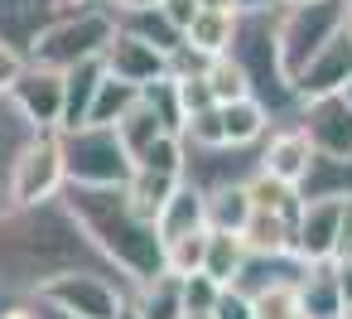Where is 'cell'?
I'll list each match as a JSON object with an SVG mask.
<instances>
[{
	"label": "cell",
	"instance_id": "cell-12",
	"mask_svg": "<svg viewBox=\"0 0 352 319\" xmlns=\"http://www.w3.org/2000/svg\"><path fill=\"white\" fill-rule=\"evenodd\" d=\"M10 97L20 102V112L39 126H63V68L54 63H25V73L15 78Z\"/></svg>",
	"mask_w": 352,
	"mask_h": 319
},
{
	"label": "cell",
	"instance_id": "cell-33",
	"mask_svg": "<svg viewBox=\"0 0 352 319\" xmlns=\"http://www.w3.org/2000/svg\"><path fill=\"white\" fill-rule=\"evenodd\" d=\"M251 300H256V319H289L299 314V280H270Z\"/></svg>",
	"mask_w": 352,
	"mask_h": 319
},
{
	"label": "cell",
	"instance_id": "cell-17",
	"mask_svg": "<svg viewBox=\"0 0 352 319\" xmlns=\"http://www.w3.org/2000/svg\"><path fill=\"white\" fill-rule=\"evenodd\" d=\"M347 83H352V34L342 30L314 54V63L294 78V88L299 97H318V92H342Z\"/></svg>",
	"mask_w": 352,
	"mask_h": 319
},
{
	"label": "cell",
	"instance_id": "cell-41",
	"mask_svg": "<svg viewBox=\"0 0 352 319\" xmlns=\"http://www.w3.org/2000/svg\"><path fill=\"white\" fill-rule=\"evenodd\" d=\"M39 319H78V314H68V309H58V305H49V300L39 295Z\"/></svg>",
	"mask_w": 352,
	"mask_h": 319
},
{
	"label": "cell",
	"instance_id": "cell-2",
	"mask_svg": "<svg viewBox=\"0 0 352 319\" xmlns=\"http://www.w3.org/2000/svg\"><path fill=\"white\" fill-rule=\"evenodd\" d=\"M63 198L73 203V213L82 218V227L92 232V242L135 285L164 271V237H160V227L150 218L135 213L126 184H68Z\"/></svg>",
	"mask_w": 352,
	"mask_h": 319
},
{
	"label": "cell",
	"instance_id": "cell-27",
	"mask_svg": "<svg viewBox=\"0 0 352 319\" xmlns=\"http://www.w3.org/2000/svg\"><path fill=\"white\" fill-rule=\"evenodd\" d=\"M116 131H121L126 150L140 160V155H145V150H150V145H155V141L169 131V126H164V116L155 112V102H150V97H145V88H140V102H135V107H131V112L116 121Z\"/></svg>",
	"mask_w": 352,
	"mask_h": 319
},
{
	"label": "cell",
	"instance_id": "cell-14",
	"mask_svg": "<svg viewBox=\"0 0 352 319\" xmlns=\"http://www.w3.org/2000/svg\"><path fill=\"white\" fill-rule=\"evenodd\" d=\"M342 208H347V198H314V203H304L299 227H294V251H299L304 261H328V256L338 251Z\"/></svg>",
	"mask_w": 352,
	"mask_h": 319
},
{
	"label": "cell",
	"instance_id": "cell-43",
	"mask_svg": "<svg viewBox=\"0 0 352 319\" xmlns=\"http://www.w3.org/2000/svg\"><path fill=\"white\" fill-rule=\"evenodd\" d=\"M203 10H241V0H203Z\"/></svg>",
	"mask_w": 352,
	"mask_h": 319
},
{
	"label": "cell",
	"instance_id": "cell-42",
	"mask_svg": "<svg viewBox=\"0 0 352 319\" xmlns=\"http://www.w3.org/2000/svg\"><path fill=\"white\" fill-rule=\"evenodd\" d=\"M145 6H160V0H111V10H145Z\"/></svg>",
	"mask_w": 352,
	"mask_h": 319
},
{
	"label": "cell",
	"instance_id": "cell-47",
	"mask_svg": "<svg viewBox=\"0 0 352 319\" xmlns=\"http://www.w3.org/2000/svg\"><path fill=\"white\" fill-rule=\"evenodd\" d=\"M289 319H309V314H304V309H299V314H289Z\"/></svg>",
	"mask_w": 352,
	"mask_h": 319
},
{
	"label": "cell",
	"instance_id": "cell-53",
	"mask_svg": "<svg viewBox=\"0 0 352 319\" xmlns=\"http://www.w3.org/2000/svg\"><path fill=\"white\" fill-rule=\"evenodd\" d=\"M285 6H289V0H285Z\"/></svg>",
	"mask_w": 352,
	"mask_h": 319
},
{
	"label": "cell",
	"instance_id": "cell-29",
	"mask_svg": "<svg viewBox=\"0 0 352 319\" xmlns=\"http://www.w3.org/2000/svg\"><path fill=\"white\" fill-rule=\"evenodd\" d=\"M256 203H251V189L246 184H222L208 194V227H227V232H246Z\"/></svg>",
	"mask_w": 352,
	"mask_h": 319
},
{
	"label": "cell",
	"instance_id": "cell-3",
	"mask_svg": "<svg viewBox=\"0 0 352 319\" xmlns=\"http://www.w3.org/2000/svg\"><path fill=\"white\" fill-rule=\"evenodd\" d=\"M246 83H251V97L270 107L275 121H289L299 112V88L294 78L285 73V59H280V0L275 6H251V10H236V30H232V49H227Z\"/></svg>",
	"mask_w": 352,
	"mask_h": 319
},
{
	"label": "cell",
	"instance_id": "cell-11",
	"mask_svg": "<svg viewBox=\"0 0 352 319\" xmlns=\"http://www.w3.org/2000/svg\"><path fill=\"white\" fill-rule=\"evenodd\" d=\"M102 63H107V73H116V78H126V83H135V88H150V83L169 78V54H164L160 44H150V39L121 30V25H116V34H111V44H107Z\"/></svg>",
	"mask_w": 352,
	"mask_h": 319
},
{
	"label": "cell",
	"instance_id": "cell-49",
	"mask_svg": "<svg viewBox=\"0 0 352 319\" xmlns=\"http://www.w3.org/2000/svg\"><path fill=\"white\" fill-rule=\"evenodd\" d=\"M342 92H347V97H352V83H347V88H342Z\"/></svg>",
	"mask_w": 352,
	"mask_h": 319
},
{
	"label": "cell",
	"instance_id": "cell-4",
	"mask_svg": "<svg viewBox=\"0 0 352 319\" xmlns=\"http://www.w3.org/2000/svg\"><path fill=\"white\" fill-rule=\"evenodd\" d=\"M116 34V10H111V0H92V6H73L68 15H58L39 44L30 49L34 63H54V68H73L82 59H102L107 44Z\"/></svg>",
	"mask_w": 352,
	"mask_h": 319
},
{
	"label": "cell",
	"instance_id": "cell-37",
	"mask_svg": "<svg viewBox=\"0 0 352 319\" xmlns=\"http://www.w3.org/2000/svg\"><path fill=\"white\" fill-rule=\"evenodd\" d=\"M0 319H39V295H6Z\"/></svg>",
	"mask_w": 352,
	"mask_h": 319
},
{
	"label": "cell",
	"instance_id": "cell-10",
	"mask_svg": "<svg viewBox=\"0 0 352 319\" xmlns=\"http://www.w3.org/2000/svg\"><path fill=\"white\" fill-rule=\"evenodd\" d=\"M294 121L309 131L314 150H328V155H352V97H347V92L299 97Z\"/></svg>",
	"mask_w": 352,
	"mask_h": 319
},
{
	"label": "cell",
	"instance_id": "cell-28",
	"mask_svg": "<svg viewBox=\"0 0 352 319\" xmlns=\"http://www.w3.org/2000/svg\"><path fill=\"white\" fill-rule=\"evenodd\" d=\"M116 25L131 30V34H140V39H150V44H160L164 54H174V49L184 44V30H179L160 6H145V10H116Z\"/></svg>",
	"mask_w": 352,
	"mask_h": 319
},
{
	"label": "cell",
	"instance_id": "cell-9",
	"mask_svg": "<svg viewBox=\"0 0 352 319\" xmlns=\"http://www.w3.org/2000/svg\"><path fill=\"white\" fill-rule=\"evenodd\" d=\"M261 169V145H193L184 141V179L198 184L203 194L222 189V184H246Z\"/></svg>",
	"mask_w": 352,
	"mask_h": 319
},
{
	"label": "cell",
	"instance_id": "cell-36",
	"mask_svg": "<svg viewBox=\"0 0 352 319\" xmlns=\"http://www.w3.org/2000/svg\"><path fill=\"white\" fill-rule=\"evenodd\" d=\"M25 63H30V59H25L15 44L0 39V92H10V88H15V78L25 73Z\"/></svg>",
	"mask_w": 352,
	"mask_h": 319
},
{
	"label": "cell",
	"instance_id": "cell-35",
	"mask_svg": "<svg viewBox=\"0 0 352 319\" xmlns=\"http://www.w3.org/2000/svg\"><path fill=\"white\" fill-rule=\"evenodd\" d=\"M217 295H222V280L217 276H208V271L184 276V314H212Z\"/></svg>",
	"mask_w": 352,
	"mask_h": 319
},
{
	"label": "cell",
	"instance_id": "cell-20",
	"mask_svg": "<svg viewBox=\"0 0 352 319\" xmlns=\"http://www.w3.org/2000/svg\"><path fill=\"white\" fill-rule=\"evenodd\" d=\"M299 309L309 319H328V314H342V285H338V266L333 256L328 261H309L304 276H299Z\"/></svg>",
	"mask_w": 352,
	"mask_h": 319
},
{
	"label": "cell",
	"instance_id": "cell-5",
	"mask_svg": "<svg viewBox=\"0 0 352 319\" xmlns=\"http://www.w3.org/2000/svg\"><path fill=\"white\" fill-rule=\"evenodd\" d=\"M63 165L68 184H126L135 174V155L126 150L116 126L87 121V126H63Z\"/></svg>",
	"mask_w": 352,
	"mask_h": 319
},
{
	"label": "cell",
	"instance_id": "cell-52",
	"mask_svg": "<svg viewBox=\"0 0 352 319\" xmlns=\"http://www.w3.org/2000/svg\"><path fill=\"white\" fill-rule=\"evenodd\" d=\"M347 319H352V309H347Z\"/></svg>",
	"mask_w": 352,
	"mask_h": 319
},
{
	"label": "cell",
	"instance_id": "cell-7",
	"mask_svg": "<svg viewBox=\"0 0 352 319\" xmlns=\"http://www.w3.org/2000/svg\"><path fill=\"white\" fill-rule=\"evenodd\" d=\"M131 290H135L131 280L107 276V271H68V276H54L49 285H39L34 295H44L49 305H58L78 319H116Z\"/></svg>",
	"mask_w": 352,
	"mask_h": 319
},
{
	"label": "cell",
	"instance_id": "cell-50",
	"mask_svg": "<svg viewBox=\"0 0 352 319\" xmlns=\"http://www.w3.org/2000/svg\"><path fill=\"white\" fill-rule=\"evenodd\" d=\"M78 6H92V0H78Z\"/></svg>",
	"mask_w": 352,
	"mask_h": 319
},
{
	"label": "cell",
	"instance_id": "cell-19",
	"mask_svg": "<svg viewBox=\"0 0 352 319\" xmlns=\"http://www.w3.org/2000/svg\"><path fill=\"white\" fill-rule=\"evenodd\" d=\"M299 198L314 203V198H352V155H328V150H314L304 179H299Z\"/></svg>",
	"mask_w": 352,
	"mask_h": 319
},
{
	"label": "cell",
	"instance_id": "cell-15",
	"mask_svg": "<svg viewBox=\"0 0 352 319\" xmlns=\"http://www.w3.org/2000/svg\"><path fill=\"white\" fill-rule=\"evenodd\" d=\"M309 160H314V141H309V131H304L294 116H289V121H275L270 136L261 141V169L280 174V179H289V184L304 179Z\"/></svg>",
	"mask_w": 352,
	"mask_h": 319
},
{
	"label": "cell",
	"instance_id": "cell-1",
	"mask_svg": "<svg viewBox=\"0 0 352 319\" xmlns=\"http://www.w3.org/2000/svg\"><path fill=\"white\" fill-rule=\"evenodd\" d=\"M68 271H107L131 280L82 227L73 203L63 194L39 203H10L0 213V290L6 295H34L54 276ZM135 285V280H131Z\"/></svg>",
	"mask_w": 352,
	"mask_h": 319
},
{
	"label": "cell",
	"instance_id": "cell-31",
	"mask_svg": "<svg viewBox=\"0 0 352 319\" xmlns=\"http://www.w3.org/2000/svg\"><path fill=\"white\" fill-rule=\"evenodd\" d=\"M203 261H208V227H193V232L164 242V271L193 276V271H203Z\"/></svg>",
	"mask_w": 352,
	"mask_h": 319
},
{
	"label": "cell",
	"instance_id": "cell-54",
	"mask_svg": "<svg viewBox=\"0 0 352 319\" xmlns=\"http://www.w3.org/2000/svg\"><path fill=\"white\" fill-rule=\"evenodd\" d=\"M347 6H352V0H347Z\"/></svg>",
	"mask_w": 352,
	"mask_h": 319
},
{
	"label": "cell",
	"instance_id": "cell-24",
	"mask_svg": "<svg viewBox=\"0 0 352 319\" xmlns=\"http://www.w3.org/2000/svg\"><path fill=\"white\" fill-rule=\"evenodd\" d=\"M294 227H299V218H294V213L256 208L241 237H246V247H251V251H294Z\"/></svg>",
	"mask_w": 352,
	"mask_h": 319
},
{
	"label": "cell",
	"instance_id": "cell-16",
	"mask_svg": "<svg viewBox=\"0 0 352 319\" xmlns=\"http://www.w3.org/2000/svg\"><path fill=\"white\" fill-rule=\"evenodd\" d=\"M44 126L39 121H30L25 112H20V102L10 97V92H0V213H6L15 198H10V184H15V165H20V155H25V145L39 136Z\"/></svg>",
	"mask_w": 352,
	"mask_h": 319
},
{
	"label": "cell",
	"instance_id": "cell-23",
	"mask_svg": "<svg viewBox=\"0 0 352 319\" xmlns=\"http://www.w3.org/2000/svg\"><path fill=\"white\" fill-rule=\"evenodd\" d=\"M174 189H179V174H160V169H145V165H135V174L126 179V194H131L135 213L150 218L155 227H160V213H164Z\"/></svg>",
	"mask_w": 352,
	"mask_h": 319
},
{
	"label": "cell",
	"instance_id": "cell-38",
	"mask_svg": "<svg viewBox=\"0 0 352 319\" xmlns=\"http://www.w3.org/2000/svg\"><path fill=\"white\" fill-rule=\"evenodd\" d=\"M160 10H164L179 30H188V25L198 20V10H203V0H160Z\"/></svg>",
	"mask_w": 352,
	"mask_h": 319
},
{
	"label": "cell",
	"instance_id": "cell-13",
	"mask_svg": "<svg viewBox=\"0 0 352 319\" xmlns=\"http://www.w3.org/2000/svg\"><path fill=\"white\" fill-rule=\"evenodd\" d=\"M73 6H78V0H0V39L15 44L30 59V49L39 44V34L58 15H68Z\"/></svg>",
	"mask_w": 352,
	"mask_h": 319
},
{
	"label": "cell",
	"instance_id": "cell-32",
	"mask_svg": "<svg viewBox=\"0 0 352 319\" xmlns=\"http://www.w3.org/2000/svg\"><path fill=\"white\" fill-rule=\"evenodd\" d=\"M208 88H212V97L217 102H236V97H251V83H246V73H241V63L232 59V54H217V59H208Z\"/></svg>",
	"mask_w": 352,
	"mask_h": 319
},
{
	"label": "cell",
	"instance_id": "cell-26",
	"mask_svg": "<svg viewBox=\"0 0 352 319\" xmlns=\"http://www.w3.org/2000/svg\"><path fill=\"white\" fill-rule=\"evenodd\" d=\"M232 30H236V10H198V20L184 30V44L217 59L232 49Z\"/></svg>",
	"mask_w": 352,
	"mask_h": 319
},
{
	"label": "cell",
	"instance_id": "cell-39",
	"mask_svg": "<svg viewBox=\"0 0 352 319\" xmlns=\"http://www.w3.org/2000/svg\"><path fill=\"white\" fill-rule=\"evenodd\" d=\"M333 266H338V285H342V305L352 309V256H333Z\"/></svg>",
	"mask_w": 352,
	"mask_h": 319
},
{
	"label": "cell",
	"instance_id": "cell-6",
	"mask_svg": "<svg viewBox=\"0 0 352 319\" xmlns=\"http://www.w3.org/2000/svg\"><path fill=\"white\" fill-rule=\"evenodd\" d=\"M347 25V0H280V59H285V73L299 78L314 54L342 34Z\"/></svg>",
	"mask_w": 352,
	"mask_h": 319
},
{
	"label": "cell",
	"instance_id": "cell-30",
	"mask_svg": "<svg viewBox=\"0 0 352 319\" xmlns=\"http://www.w3.org/2000/svg\"><path fill=\"white\" fill-rule=\"evenodd\" d=\"M135 102H140V88H135V83H126V78H116V73H107V78H102V88H97V102H92V116H87V121L116 126Z\"/></svg>",
	"mask_w": 352,
	"mask_h": 319
},
{
	"label": "cell",
	"instance_id": "cell-22",
	"mask_svg": "<svg viewBox=\"0 0 352 319\" xmlns=\"http://www.w3.org/2000/svg\"><path fill=\"white\" fill-rule=\"evenodd\" d=\"M131 295H135L145 319H184V276H174V271H160V276L140 280Z\"/></svg>",
	"mask_w": 352,
	"mask_h": 319
},
{
	"label": "cell",
	"instance_id": "cell-34",
	"mask_svg": "<svg viewBox=\"0 0 352 319\" xmlns=\"http://www.w3.org/2000/svg\"><path fill=\"white\" fill-rule=\"evenodd\" d=\"M135 165H145V169H160V174H179L184 179V136L179 131H164Z\"/></svg>",
	"mask_w": 352,
	"mask_h": 319
},
{
	"label": "cell",
	"instance_id": "cell-21",
	"mask_svg": "<svg viewBox=\"0 0 352 319\" xmlns=\"http://www.w3.org/2000/svg\"><path fill=\"white\" fill-rule=\"evenodd\" d=\"M193 227H208V194H203L198 184L179 179V189L169 194V203H164V213H160V237L174 242V237H184V232H193Z\"/></svg>",
	"mask_w": 352,
	"mask_h": 319
},
{
	"label": "cell",
	"instance_id": "cell-25",
	"mask_svg": "<svg viewBox=\"0 0 352 319\" xmlns=\"http://www.w3.org/2000/svg\"><path fill=\"white\" fill-rule=\"evenodd\" d=\"M251 261V247H246V237L241 232H227V227H208V261H203V271L208 276H217L222 285H232L236 276H241V266Z\"/></svg>",
	"mask_w": 352,
	"mask_h": 319
},
{
	"label": "cell",
	"instance_id": "cell-46",
	"mask_svg": "<svg viewBox=\"0 0 352 319\" xmlns=\"http://www.w3.org/2000/svg\"><path fill=\"white\" fill-rule=\"evenodd\" d=\"M342 30H347V34H352V6H347V25H342Z\"/></svg>",
	"mask_w": 352,
	"mask_h": 319
},
{
	"label": "cell",
	"instance_id": "cell-40",
	"mask_svg": "<svg viewBox=\"0 0 352 319\" xmlns=\"http://www.w3.org/2000/svg\"><path fill=\"white\" fill-rule=\"evenodd\" d=\"M333 256H352V198H347V208H342V237H338V251Z\"/></svg>",
	"mask_w": 352,
	"mask_h": 319
},
{
	"label": "cell",
	"instance_id": "cell-48",
	"mask_svg": "<svg viewBox=\"0 0 352 319\" xmlns=\"http://www.w3.org/2000/svg\"><path fill=\"white\" fill-rule=\"evenodd\" d=\"M328 319H347V309H342V314H328Z\"/></svg>",
	"mask_w": 352,
	"mask_h": 319
},
{
	"label": "cell",
	"instance_id": "cell-44",
	"mask_svg": "<svg viewBox=\"0 0 352 319\" xmlns=\"http://www.w3.org/2000/svg\"><path fill=\"white\" fill-rule=\"evenodd\" d=\"M251 6H275V0H241V10H251Z\"/></svg>",
	"mask_w": 352,
	"mask_h": 319
},
{
	"label": "cell",
	"instance_id": "cell-45",
	"mask_svg": "<svg viewBox=\"0 0 352 319\" xmlns=\"http://www.w3.org/2000/svg\"><path fill=\"white\" fill-rule=\"evenodd\" d=\"M184 319H217V314H184Z\"/></svg>",
	"mask_w": 352,
	"mask_h": 319
},
{
	"label": "cell",
	"instance_id": "cell-8",
	"mask_svg": "<svg viewBox=\"0 0 352 319\" xmlns=\"http://www.w3.org/2000/svg\"><path fill=\"white\" fill-rule=\"evenodd\" d=\"M68 189V165H63V141H58V126H44L20 165H15V184H10V198L15 203H39V198H54Z\"/></svg>",
	"mask_w": 352,
	"mask_h": 319
},
{
	"label": "cell",
	"instance_id": "cell-18",
	"mask_svg": "<svg viewBox=\"0 0 352 319\" xmlns=\"http://www.w3.org/2000/svg\"><path fill=\"white\" fill-rule=\"evenodd\" d=\"M102 78H107V63H102V59H82V63L63 68V126H87ZM63 126H58V131H63Z\"/></svg>",
	"mask_w": 352,
	"mask_h": 319
},
{
	"label": "cell",
	"instance_id": "cell-51",
	"mask_svg": "<svg viewBox=\"0 0 352 319\" xmlns=\"http://www.w3.org/2000/svg\"><path fill=\"white\" fill-rule=\"evenodd\" d=\"M0 300H6V290H0Z\"/></svg>",
	"mask_w": 352,
	"mask_h": 319
}]
</instances>
